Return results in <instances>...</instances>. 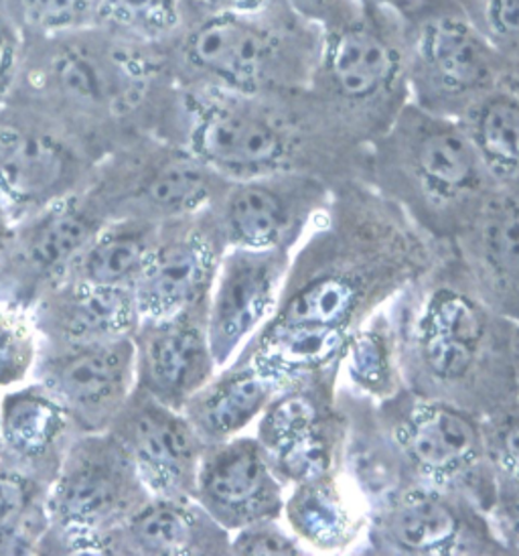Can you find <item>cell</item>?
Returning <instances> with one entry per match:
<instances>
[{"label":"cell","instance_id":"cell-1","mask_svg":"<svg viewBox=\"0 0 519 556\" xmlns=\"http://www.w3.org/2000/svg\"><path fill=\"white\" fill-rule=\"evenodd\" d=\"M444 247L371 184L337 186L292 250L275 313L236 359L278 388L339 374L353 333L427 273Z\"/></svg>","mask_w":519,"mask_h":556},{"label":"cell","instance_id":"cell-2","mask_svg":"<svg viewBox=\"0 0 519 556\" xmlns=\"http://www.w3.org/2000/svg\"><path fill=\"white\" fill-rule=\"evenodd\" d=\"M153 135L228 181L306 173L337 187L369 177V144L308 88L236 93L175 81Z\"/></svg>","mask_w":519,"mask_h":556},{"label":"cell","instance_id":"cell-3","mask_svg":"<svg viewBox=\"0 0 519 556\" xmlns=\"http://www.w3.org/2000/svg\"><path fill=\"white\" fill-rule=\"evenodd\" d=\"M388 311L410 392L483 420L518 404L519 325L481 296L451 244Z\"/></svg>","mask_w":519,"mask_h":556},{"label":"cell","instance_id":"cell-4","mask_svg":"<svg viewBox=\"0 0 519 556\" xmlns=\"http://www.w3.org/2000/svg\"><path fill=\"white\" fill-rule=\"evenodd\" d=\"M367 181L443 244L471 226L495 189L463 123L413 102L369 144Z\"/></svg>","mask_w":519,"mask_h":556},{"label":"cell","instance_id":"cell-5","mask_svg":"<svg viewBox=\"0 0 519 556\" xmlns=\"http://www.w3.org/2000/svg\"><path fill=\"white\" fill-rule=\"evenodd\" d=\"M321 29L280 2L258 13L193 18L173 39V79L181 86L264 93L308 88Z\"/></svg>","mask_w":519,"mask_h":556},{"label":"cell","instance_id":"cell-6","mask_svg":"<svg viewBox=\"0 0 519 556\" xmlns=\"http://www.w3.org/2000/svg\"><path fill=\"white\" fill-rule=\"evenodd\" d=\"M308 90L362 142L383 135L410 102L396 11L359 7L322 29Z\"/></svg>","mask_w":519,"mask_h":556},{"label":"cell","instance_id":"cell-7","mask_svg":"<svg viewBox=\"0 0 519 556\" xmlns=\"http://www.w3.org/2000/svg\"><path fill=\"white\" fill-rule=\"evenodd\" d=\"M396 15L413 104L460 121L497 90L504 60L460 0H402Z\"/></svg>","mask_w":519,"mask_h":556},{"label":"cell","instance_id":"cell-8","mask_svg":"<svg viewBox=\"0 0 519 556\" xmlns=\"http://www.w3.org/2000/svg\"><path fill=\"white\" fill-rule=\"evenodd\" d=\"M149 497L114 434L77 433L47 488L46 546L102 555L107 534Z\"/></svg>","mask_w":519,"mask_h":556},{"label":"cell","instance_id":"cell-9","mask_svg":"<svg viewBox=\"0 0 519 556\" xmlns=\"http://www.w3.org/2000/svg\"><path fill=\"white\" fill-rule=\"evenodd\" d=\"M378 415L414 483L465 494L489 514L497 479L489 462L483 418L422 399L406 387L378 402Z\"/></svg>","mask_w":519,"mask_h":556},{"label":"cell","instance_id":"cell-10","mask_svg":"<svg viewBox=\"0 0 519 556\" xmlns=\"http://www.w3.org/2000/svg\"><path fill=\"white\" fill-rule=\"evenodd\" d=\"M228 184L181 144L149 132L107 151L90 189L107 217L165 224L214 207Z\"/></svg>","mask_w":519,"mask_h":556},{"label":"cell","instance_id":"cell-11","mask_svg":"<svg viewBox=\"0 0 519 556\" xmlns=\"http://www.w3.org/2000/svg\"><path fill=\"white\" fill-rule=\"evenodd\" d=\"M371 556H509L488 511L453 490L414 483L369 508L357 546Z\"/></svg>","mask_w":519,"mask_h":556},{"label":"cell","instance_id":"cell-12","mask_svg":"<svg viewBox=\"0 0 519 556\" xmlns=\"http://www.w3.org/2000/svg\"><path fill=\"white\" fill-rule=\"evenodd\" d=\"M81 31L60 35L41 70V90L58 109L84 123L128 118L151 98L165 65Z\"/></svg>","mask_w":519,"mask_h":556},{"label":"cell","instance_id":"cell-13","mask_svg":"<svg viewBox=\"0 0 519 556\" xmlns=\"http://www.w3.org/2000/svg\"><path fill=\"white\" fill-rule=\"evenodd\" d=\"M107 219L88 187L13 222L0 247V303L31 311L41 294L67 277Z\"/></svg>","mask_w":519,"mask_h":556},{"label":"cell","instance_id":"cell-14","mask_svg":"<svg viewBox=\"0 0 519 556\" xmlns=\"http://www.w3.org/2000/svg\"><path fill=\"white\" fill-rule=\"evenodd\" d=\"M104 155L65 124L0 123V201L13 222L92 186Z\"/></svg>","mask_w":519,"mask_h":556},{"label":"cell","instance_id":"cell-15","mask_svg":"<svg viewBox=\"0 0 519 556\" xmlns=\"http://www.w3.org/2000/svg\"><path fill=\"white\" fill-rule=\"evenodd\" d=\"M336 187L306 173L229 181L214 214L228 248L294 250L321 217Z\"/></svg>","mask_w":519,"mask_h":556},{"label":"cell","instance_id":"cell-16","mask_svg":"<svg viewBox=\"0 0 519 556\" xmlns=\"http://www.w3.org/2000/svg\"><path fill=\"white\" fill-rule=\"evenodd\" d=\"M33 380L49 390L79 433H104L137 390L135 336L41 348Z\"/></svg>","mask_w":519,"mask_h":556},{"label":"cell","instance_id":"cell-17","mask_svg":"<svg viewBox=\"0 0 519 556\" xmlns=\"http://www.w3.org/2000/svg\"><path fill=\"white\" fill-rule=\"evenodd\" d=\"M228 250L214 207L161 224L137 285L142 319H167L207 305L219 263Z\"/></svg>","mask_w":519,"mask_h":556},{"label":"cell","instance_id":"cell-18","mask_svg":"<svg viewBox=\"0 0 519 556\" xmlns=\"http://www.w3.org/2000/svg\"><path fill=\"white\" fill-rule=\"evenodd\" d=\"M291 256V250H226L207 301V338L217 370L231 364L275 313Z\"/></svg>","mask_w":519,"mask_h":556},{"label":"cell","instance_id":"cell-19","mask_svg":"<svg viewBox=\"0 0 519 556\" xmlns=\"http://www.w3.org/2000/svg\"><path fill=\"white\" fill-rule=\"evenodd\" d=\"M289 488L256 434L207 445L193 500L229 534L260 520H282Z\"/></svg>","mask_w":519,"mask_h":556},{"label":"cell","instance_id":"cell-20","mask_svg":"<svg viewBox=\"0 0 519 556\" xmlns=\"http://www.w3.org/2000/svg\"><path fill=\"white\" fill-rule=\"evenodd\" d=\"M110 433L123 445L149 494L193 497L205 445L183 410L135 390Z\"/></svg>","mask_w":519,"mask_h":556},{"label":"cell","instance_id":"cell-21","mask_svg":"<svg viewBox=\"0 0 519 556\" xmlns=\"http://www.w3.org/2000/svg\"><path fill=\"white\" fill-rule=\"evenodd\" d=\"M135 345L137 390L177 410L217 371L207 338V305L167 319H142Z\"/></svg>","mask_w":519,"mask_h":556},{"label":"cell","instance_id":"cell-22","mask_svg":"<svg viewBox=\"0 0 519 556\" xmlns=\"http://www.w3.org/2000/svg\"><path fill=\"white\" fill-rule=\"evenodd\" d=\"M41 348H69L130 338L142 321L132 289L63 278L31 307Z\"/></svg>","mask_w":519,"mask_h":556},{"label":"cell","instance_id":"cell-23","mask_svg":"<svg viewBox=\"0 0 519 556\" xmlns=\"http://www.w3.org/2000/svg\"><path fill=\"white\" fill-rule=\"evenodd\" d=\"M451 247L481 296L519 325V186L495 187Z\"/></svg>","mask_w":519,"mask_h":556},{"label":"cell","instance_id":"cell-24","mask_svg":"<svg viewBox=\"0 0 519 556\" xmlns=\"http://www.w3.org/2000/svg\"><path fill=\"white\" fill-rule=\"evenodd\" d=\"M231 534L193 497L151 495L104 541L102 555L228 556Z\"/></svg>","mask_w":519,"mask_h":556},{"label":"cell","instance_id":"cell-25","mask_svg":"<svg viewBox=\"0 0 519 556\" xmlns=\"http://www.w3.org/2000/svg\"><path fill=\"white\" fill-rule=\"evenodd\" d=\"M77 433L67 410L37 380L0 399V455L47 488Z\"/></svg>","mask_w":519,"mask_h":556},{"label":"cell","instance_id":"cell-26","mask_svg":"<svg viewBox=\"0 0 519 556\" xmlns=\"http://www.w3.org/2000/svg\"><path fill=\"white\" fill-rule=\"evenodd\" d=\"M366 497L337 469L289 488L282 520L306 548L319 553L357 551L367 525Z\"/></svg>","mask_w":519,"mask_h":556},{"label":"cell","instance_id":"cell-27","mask_svg":"<svg viewBox=\"0 0 519 556\" xmlns=\"http://www.w3.org/2000/svg\"><path fill=\"white\" fill-rule=\"evenodd\" d=\"M337 408L345 422L343 471L366 497L367 508L402 488L414 485L397 448L383 429L378 402L337 382Z\"/></svg>","mask_w":519,"mask_h":556},{"label":"cell","instance_id":"cell-28","mask_svg":"<svg viewBox=\"0 0 519 556\" xmlns=\"http://www.w3.org/2000/svg\"><path fill=\"white\" fill-rule=\"evenodd\" d=\"M280 388L252 364L233 359L191 396L183 415L203 445H215L245 433Z\"/></svg>","mask_w":519,"mask_h":556},{"label":"cell","instance_id":"cell-29","mask_svg":"<svg viewBox=\"0 0 519 556\" xmlns=\"http://www.w3.org/2000/svg\"><path fill=\"white\" fill-rule=\"evenodd\" d=\"M159 228L161 224L138 217H110L79 252L65 278L135 289L151 256Z\"/></svg>","mask_w":519,"mask_h":556},{"label":"cell","instance_id":"cell-30","mask_svg":"<svg viewBox=\"0 0 519 556\" xmlns=\"http://www.w3.org/2000/svg\"><path fill=\"white\" fill-rule=\"evenodd\" d=\"M337 382L378 402L404 388L396 327L388 305L374 313L347 341Z\"/></svg>","mask_w":519,"mask_h":556},{"label":"cell","instance_id":"cell-31","mask_svg":"<svg viewBox=\"0 0 519 556\" xmlns=\"http://www.w3.org/2000/svg\"><path fill=\"white\" fill-rule=\"evenodd\" d=\"M339 374H319L280 388L256 420V439L268 453L319 429L336 417Z\"/></svg>","mask_w":519,"mask_h":556},{"label":"cell","instance_id":"cell-32","mask_svg":"<svg viewBox=\"0 0 519 556\" xmlns=\"http://www.w3.org/2000/svg\"><path fill=\"white\" fill-rule=\"evenodd\" d=\"M460 123L481 156L495 187L519 186V102L493 90Z\"/></svg>","mask_w":519,"mask_h":556},{"label":"cell","instance_id":"cell-33","mask_svg":"<svg viewBox=\"0 0 519 556\" xmlns=\"http://www.w3.org/2000/svg\"><path fill=\"white\" fill-rule=\"evenodd\" d=\"M47 485L0 455V555L35 553L46 546Z\"/></svg>","mask_w":519,"mask_h":556},{"label":"cell","instance_id":"cell-34","mask_svg":"<svg viewBox=\"0 0 519 556\" xmlns=\"http://www.w3.org/2000/svg\"><path fill=\"white\" fill-rule=\"evenodd\" d=\"M345 422L341 413L319 429L299 437L289 445L268 453L278 478L287 488L343 469Z\"/></svg>","mask_w":519,"mask_h":556},{"label":"cell","instance_id":"cell-35","mask_svg":"<svg viewBox=\"0 0 519 556\" xmlns=\"http://www.w3.org/2000/svg\"><path fill=\"white\" fill-rule=\"evenodd\" d=\"M98 16L147 43L173 41L187 23L183 0H98Z\"/></svg>","mask_w":519,"mask_h":556},{"label":"cell","instance_id":"cell-36","mask_svg":"<svg viewBox=\"0 0 519 556\" xmlns=\"http://www.w3.org/2000/svg\"><path fill=\"white\" fill-rule=\"evenodd\" d=\"M41 354V338L31 311L0 303V390L33 380Z\"/></svg>","mask_w":519,"mask_h":556},{"label":"cell","instance_id":"cell-37","mask_svg":"<svg viewBox=\"0 0 519 556\" xmlns=\"http://www.w3.org/2000/svg\"><path fill=\"white\" fill-rule=\"evenodd\" d=\"M16 15L33 31L60 37L98 18V0H15Z\"/></svg>","mask_w":519,"mask_h":556},{"label":"cell","instance_id":"cell-38","mask_svg":"<svg viewBox=\"0 0 519 556\" xmlns=\"http://www.w3.org/2000/svg\"><path fill=\"white\" fill-rule=\"evenodd\" d=\"M460 4L502 60L519 51V0H460Z\"/></svg>","mask_w":519,"mask_h":556},{"label":"cell","instance_id":"cell-39","mask_svg":"<svg viewBox=\"0 0 519 556\" xmlns=\"http://www.w3.org/2000/svg\"><path fill=\"white\" fill-rule=\"evenodd\" d=\"M483 429L497 485L519 483V402L495 417L485 418Z\"/></svg>","mask_w":519,"mask_h":556},{"label":"cell","instance_id":"cell-40","mask_svg":"<svg viewBox=\"0 0 519 556\" xmlns=\"http://www.w3.org/2000/svg\"><path fill=\"white\" fill-rule=\"evenodd\" d=\"M231 555L236 556H301L306 546L282 520H260L231 532Z\"/></svg>","mask_w":519,"mask_h":556},{"label":"cell","instance_id":"cell-41","mask_svg":"<svg viewBox=\"0 0 519 556\" xmlns=\"http://www.w3.org/2000/svg\"><path fill=\"white\" fill-rule=\"evenodd\" d=\"M489 518L509 556H519V483L497 485Z\"/></svg>","mask_w":519,"mask_h":556},{"label":"cell","instance_id":"cell-42","mask_svg":"<svg viewBox=\"0 0 519 556\" xmlns=\"http://www.w3.org/2000/svg\"><path fill=\"white\" fill-rule=\"evenodd\" d=\"M282 2L294 15L305 18L306 23L319 27L321 31L357 13L362 7L357 0H282Z\"/></svg>","mask_w":519,"mask_h":556},{"label":"cell","instance_id":"cell-43","mask_svg":"<svg viewBox=\"0 0 519 556\" xmlns=\"http://www.w3.org/2000/svg\"><path fill=\"white\" fill-rule=\"evenodd\" d=\"M23 43L15 23L4 15H0V102L13 92L18 67H21Z\"/></svg>","mask_w":519,"mask_h":556},{"label":"cell","instance_id":"cell-44","mask_svg":"<svg viewBox=\"0 0 519 556\" xmlns=\"http://www.w3.org/2000/svg\"><path fill=\"white\" fill-rule=\"evenodd\" d=\"M187 23L193 18L228 13H258L280 4L282 0H183Z\"/></svg>","mask_w":519,"mask_h":556},{"label":"cell","instance_id":"cell-45","mask_svg":"<svg viewBox=\"0 0 519 556\" xmlns=\"http://www.w3.org/2000/svg\"><path fill=\"white\" fill-rule=\"evenodd\" d=\"M499 90L514 96L519 102V51L505 58L499 72Z\"/></svg>","mask_w":519,"mask_h":556},{"label":"cell","instance_id":"cell-46","mask_svg":"<svg viewBox=\"0 0 519 556\" xmlns=\"http://www.w3.org/2000/svg\"><path fill=\"white\" fill-rule=\"evenodd\" d=\"M11 228H13V217L9 214V210L4 207V203L0 201V247H2V242L7 240Z\"/></svg>","mask_w":519,"mask_h":556},{"label":"cell","instance_id":"cell-47","mask_svg":"<svg viewBox=\"0 0 519 556\" xmlns=\"http://www.w3.org/2000/svg\"><path fill=\"white\" fill-rule=\"evenodd\" d=\"M366 9H385V11H396L402 4V0H357Z\"/></svg>","mask_w":519,"mask_h":556},{"label":"cell","instance_id":"cell-48","mask_svg":"<svg viewBox=\"0 0 519 556\" xmlns=\"http://www.w3.org/2000/svg\"><path fill=\"white\" fill-rule=\"evenodd\" d=\"M518 384H519V331H518Z\"/></svg>","mask_w":519,"mask_h":556}]
</instances>
